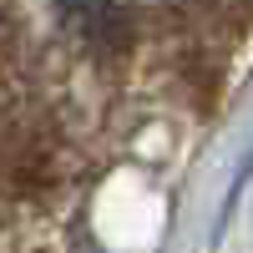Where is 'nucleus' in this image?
<instances>
[{"mask_svg": "<svg viewBox=\"0 0 253 253\" xmlns=\"http://www.w3.org/2000/svg\"><path fill=\"white\" fill-rule=\"evenodd\" d=\"M61 15H66V26L86 41V46H112L122 36L117 0H61Z\"/></svg>", "mask_w": 253, "mask_h": 253, "instance_id": "nucleus-1", "label": "nucleus"}]
</instances>
